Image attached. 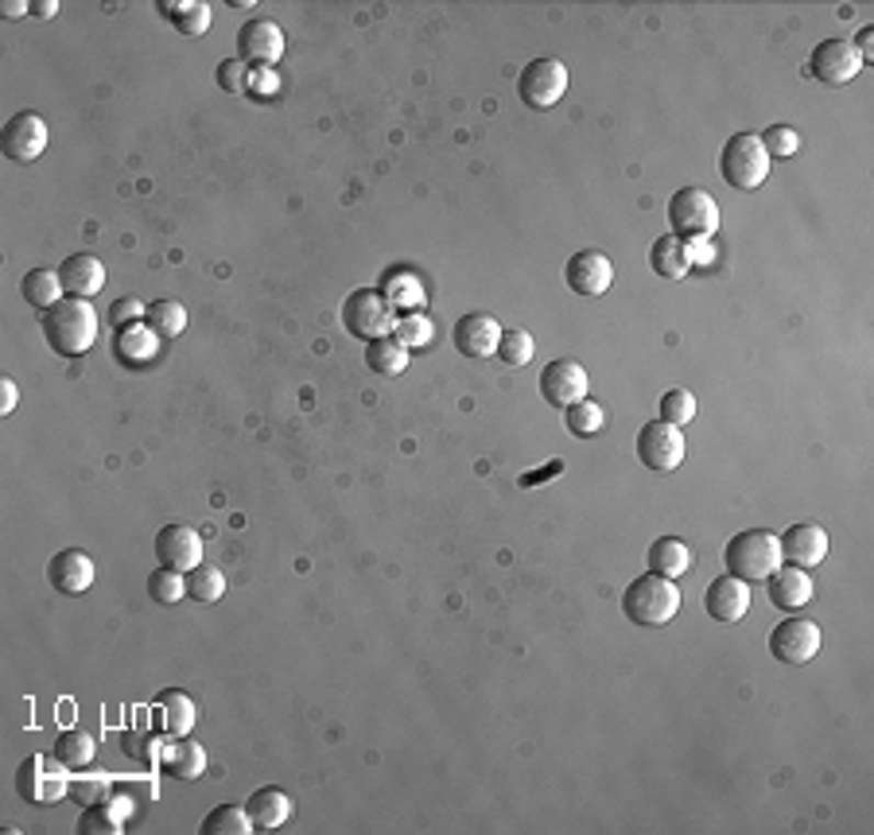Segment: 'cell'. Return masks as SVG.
Instances as JSON below:
<instances>
[{
	"mask_svg": "<svg viewBox=\"0 0 874 835\" xmlns=\"http://www.w3.org/2000/svg\"><path fill=\"white\" fill-rule=\"evenodd\" d=\"M750 606H754V599H750V583H742V579L719 576V579H711V583H707V591H704L707 619H715V622H742L750 614Z\"/></svg>",
	"mask_w": 874,
	"mask_h": 835,
	"instance_id": "ac0fdd59",
	"label": "cell"
},
{
	"mask_svg": "<svg viewBox=\"0 0 874 835\" xmlns=\"http://www.w3.org/2000/svg\"><path fill=\"white\" fill-rule=\"evenodd\" d=\"M770 653H774L777 665L800 668L820 653V626L808 619H785L782 626H774L770 634Z\"/></svg>",
	"mask_w": 874,
	"mask_h": 835,
	"instance_id": "7c38bea8",
	"label": "cell"
},
{
	"mask_svg": "<svg viewBox=\"0 0 874 835\" xmlns=\"http://www.w3.org/2000/svg\"><path fill=\"white\" fill-rule=\"evenodd\" d=\"M684 245H688V265L692 268H707V260L715 257L711 242H684Z\"/></svg>",
	"mask_w": 874,
	"mask_h": 835,
	"instance_id": "681fc988",
	"label": "cell"
},
{
	"mask_svg": "<svg viewBox=\"0 0 874 835\" xmlns=\"http://www.w3.org/2000/svg\"><path fill=\"white\" fill-rule=\"evenodd\" d=\"M770 152H765L762 136L754 133H735L731 141L719 152V176L727 179V187L735 191H758L770 176Z\"/></svg>",
	"mask_w": 874,
	"mask_h": 835,
	"instance_id": "277c9868",
	"label": "cell"
},
{
	"mask_svg": "<svg viewBox=\"0 0 874 835\" xmlns=\"http://www.w3.org/2000/svg\"><path fill=\"white\" fill-rule=\"evenodd\" d=\"M762 144H765V152H770V159H789L800 152V133L789 125H774L762 133Z\"/></svg>",
	"mask_w": 874,
	"mask_h": 835,
	"instance_id": "7bdbcfd3",
	"label": "cell"
},
{
	"mask_svg": "<svg viewBox=\"0 0 874 835\" xmlns=\"http://www.w3.org/2000/svg\"><path fill=\"white\" fill-rule=\"evenodd\" d=\"M16 404H20L16 381H12V377H0V416H12Z\"/></svg>",
	"mask_w": 874,
	"mask_h": 835,
	"instance_id": "7dc6e473",
	"label": "cell"
},
{
	"mask_svg": "<svg viewBox=\"0 0 874 835\" xmlns=\"http://www.w3.org/2000/svg\"><path fill=\"white\" fill-rule=\"evenodd\" d=\"M63 292L78 296V300H93V296L105 288V265H101L93 253H75L59 265Z\"/></svg>",
	"mask_w": 874,
	"mask_h": 835,
	"instance_id": "7402d4cb",
	"label": "cell"
},
{
	"mask_svg": "<svg viewBox=\"0 0 874 835\" xmlns=\"http://www.w3.org/2000/svg\"><path fill=\"white\" fill-rule=\"evenodd\" d=\"M782 560H789L793 568H820L828 560V533L813 521H800V525H789L782 536Z\"/></svg>",
	"mask_w": 874,
	"mask_h": 835,
	"instance_id": "d6986e66",
	"label": "cell"
},
{
	"mask_svg": "<svg viewBox=\"0 0 874 835\" xmlns=\"http://www.w3.org/2000/svg\"><path fill=\"white\" fill-rule=\"evenodd\" d=\"M563 280L575 296H587V300H598V296L610 292L614 285V265L606 253L598 249H580L568 265H563Z\"/></svg>",
	"mask_w": 874,
	"mask_h": 835,
	"instance_id": "9a60e30c",
	"label": "cell"
},
{
	"mask_svg": "<svg viewBox=\"0 0 874 835\" xmlns=\"http://www.w3.org/2000/svg\"><path fill=\"white\" fill-rule=\"evenodd\" d=\"M408 346L396 343L393 334H385V338H378V343H370V350H366V366L373 369V374L381 377H401L404 369H408Z\"/></svg>",
	"mask_w": 874,
	"mask_h": 835,
	"instance_id": "1f68e13d",
	"label": "cell"
},
{
	"mask_svg": "<svg viewBox=\"0 0 874 835\" xmlns=\"http://www.w3.org/2000/svg\"><path fill=\"white\" fill-rule=\"evenodd\" d=\"M649 268H653L657 276H664V280H684L688 276V245L681 242V237L664 234L653 242V249H649Z\"/></svg>",
	"mask_w": 874,
	"mask_h": 835,
	"instance_id": "4316f807",
	"label": "cell"
},
{
	"mask_svg": "<svg viewBox=\"0 0 874 835\" xmlns=\"http://www.w3.org/2000/svg\"><path fill=\"white\" fill-rule=\"evenodd\" d=\"M253 90H261V93L277 90V75H272V67H253L249 70V93Z\"/></svg>",
	"mask_w": 874,
	"mask_h": 835,
	"instance_id": "c3c4849f",
	"label": "cell"
},
{
	"mask_svg": "<svg viewBox=\"0 0 874 835\" xmlns=\"http://www.w3.org/2000/svg\"><path fill=\"white\" fill-rule=\"evenodd\" d=\"M393 285L401 288V296H396V300H389V303H401V308H421V303H424V288L416 285L413 276L396 272V276H393Z\"/></svg>",
	"mask_w": 874,
	"mask_h": 835,
	"instance_id": "bcb514c9",
	"label": "cell"
},
{
	"mask_svg": "<svg viewBox=\"0 0 874 835\" xmlns=\"http://www.w3.org/2000/svg\"><path fill=\"white\" fill-rule=\"evenodd\" d=\"M0 12H4V20H24L27 12H32V4H24V0H4Z\"/></svg>",
	"mask_w": 874,
	"mask_h": 835,
	"instance_id": "816d5d0a",
	"label": "cell"
},
{
	"mask_svg": "<svg viewBox=\"0 0 874 835\" xmlns=\"http://www.w3.org/2000/svg\"><path fill=\"white\" fill-rule=\"evenodd\" d=\"M871 43H874V32H871V27H863V32L855 35V43H851V47L859 51V59H863V67L874 59V47H871Z\"/></svg>",
	"mask_w": 874,
	"mask_h": 835,
	"instance_id": "f907efd6",
	"label": "cell"
},
{
	"mask_svg": "<svg viewBox=\"0 0 874 835\" xmlns=\"http://www.w3.org/2000/svg\"><path fill=\"white\" fill-rule=\"evenodd\" d=\"M47 579L59 594H86L93 587V579H98V564L82 548H63L51 556Z\"/></svg>",
	"mask_w": 874,
	"mask_h": 835,
	"instance_id": "e0dca14e",
	"label": "cell"
},
{
	"mask_svg": "<svg viewBox=\"0 0 874 835\" xmlns=\"http://www.w3.org/2000/svg\"><path fill=\"white\" fill-rule=\"evenodd\" d=\"M121 832H125V816H117L110 809V801L86 809L82 820H78V835H121Z\"/></svg>",
	"mask_w": 874,
	"mask_h": 835,
	"instance_id": "ab89813d",
	"label": "cell"
},
{
	"mask_svg": "<svg viewBox=\"0 0 874 835\" xmlns=\"http://www.w3.org/2000/svg\"><path fill=\"white\" fill-rule=\"evenodd\" d=\"M144 315H148V303H141L136 296H121V300L110 303V326H117V331L141 323Z\"/></svg>",
	"mask_w": 874,
	"mask_h": 835,
	"instance_id": "ee69618b",
	"label": "cell"
},
{
	"mask_svg": "<svg viewBox=\"0 0 874 835\" xmlns=\"http://www.w3.org/2000/svg\"><path fill=\"white\" fill-rule=\"evenodd\" d=\"M591 389L587 381V369L580 366V361L572 358H556L548 361L545 369H540V397H545L552 409H572L575 401H583Z\"/></svg>",
	"mask_w": 874,
	"mask_h": 835,
	"instance_id": "5bb4252c",
	"label": "cell"
},
{
	"mask_svg": "<svg viewBox=\"0 0 874 835\" xmlns=\"http://www.w3.org/2000/svg\"><path fill=\"white\" fill-rule=\"evenodd\" d=\"M245 812H249L253 827H261V832H277V827L288 824L292 816V797L277 786H265V789H253L249 801H245Z\"/></svg>",
	"mask_w": 874,
	"mask_h": 835,
	"instance_id": "cb8c5ba5",
	"label": "cell"
},
{
	"mask_svg": "<svg viewBox=\"0 0 874 835\" xmlns=\"http://www.w3.org/2000/svg\"><path fill=\"white\" fill-rule=\"evenodd\" d=\"M156 700H160V711H164V735L168 738L191 735L194 719H199V708H194L191 695L179 692V688H168V692H160Z\"/></svg>",
	"mask_w": 874,
	"mask_h": 835,
	"instance_id": "83f0119b",
	"label": "cell"
},
{
	"mask_svg": "<svg viewBox=\"0 0 874 835\" xmlns=\"http://www.w3.org/2000/svg\"><path fill=\"white\" fill-rule=\"evenodd\" d=\"M187 594L191 602H202V606H214L226 594V576L211 564H199L194 571H187Z\"/></svg>",
	"mask_w": 874,
	"mask_h": 835,
	"instance_id": "d6a6232c",
	"label": "cell"
},
{
	"mask_svg": "<svg viewBox=\"0 0 874 835\" xmlns=\"http://www.w3.org/2000/svg\"><path fill=\"white\" fill-rule=\"evenodd\" d=\"M16 793L24 797L27 804L63 801V797H70V769L63 766L55 754H51V758L32 754V758H24L16 769Z\"/></svg>",
	"mask_w": 874,
	"mask_h": 835,
	"instance_id": "52a82bcc",
	"label": "cell"
},
{
	"mask_svg": "<svg viewBox=\"0 0 874 835\" xmlns=\"http://www.w3.org/2000/svg\"><path fill=\"white\" fill-rule=\"evenodd\" d=\"M455 350L467 354V358H494L497 343H502V323L486 311H474V315H462L455 323Z\"/></svg>",
	"mask_w": 874,
	"mask_h": 835,
	"instance_id": "ffe728a7",
	"label": "cell"
},
{
	"mask_svg": "<svg viewBox=\"0 0 874 835\" xmlns=\"http://www.w3.org/2000/svg\"><path fill=\"white\" fill-rule=\"evenodd\" d=\"M218 86L229 93H249V70H245L242 59H226L218 67Z\"/></svg>",
	"mask_w": 874,
	"mask_h": 835,
	"instance_id": "f6af8a7d",
	"label": "cell"
},
{
	"mask_svg": "<svg viewBox=\"0 0 874 835\" xmlns=\"http://www.w3.org/2000/svg\"><path fill=\"white\" fill-rule=\"evenodd\" d=\"M765 587H770V602H774L777 610H785V614H797V610H805L808 602H813V576H808L805 568H793V564H782V568L774 571V576L765 579Z\"/></svg>",
	"mask_w": 874,
	"mask_h": 835,
	"instance_id": "44dd1931",
	"label": "cell"
},
{
	"mask_svg": "<svg viewBox=\"0 0 874 835\" xmlns=\"http://www.w3.org/2000/svg\"><path fill=\"white\" fill-rule=\"evenodd\" d=\"M724 560L727 576L742 579V583H765L782 568V541H777V533H765V528H747V533L731 536Z\"/></svg>",
	"mask_w": 874,
	"mask_h": 835,
	"instance_id": "3957f363",
	"label": "cell"
},
{
	"mask_svg": "<svg viewBox=\"0 0 874 835\" xmlns=\"http://www.w3.org/2000/svg\"><path fill=\"white\" fill-rule=\"evenodd\" d=\"M160 769L176 781H199L206 773V750H202L199 738L179 735L168 746H160Z\"/></svg>",
	"mask_w": 874,
	"mask_h": 835,
	"instance_id": "603a6c76",
	"label": "cell"
},
{
	"mask_svg": "<svg viewBox=\"0 0 874 835\" xmlns=\"http://www.w3.org/2000/svg\"><path fill=\"white\" fill-rule=\"evenodd\" d=\"M156 560L187 576L202 564V536L191 525H164L156 533Z\"/></svg>",
	"mask_w": 874,
	"mask_h": 835,
	"instance_id": "2e32d148",
	"label": "cell"
},
{
	"mask_svg": "<svg viewBox=\"0 0 874 835\" xmlns=\"http://www.w3.org/2000/svg\"><path fill=\"white\" fill-rule=\"evenodd\" d=\"M533 354H537L533 334L525 331V326H509V331H502V343H497L494 358H502V366L517 369V366H525V361H533Z\"/></svg>",
	"mask_w": 874,
	"mask_h": 835,
	"instance_id": "74e56055",
	"label": "cell"
},
{
	"mask_svg": "<svg viewBox=\"0 0 874 835\" xmlns=\"http://www.w3.org/2000/svg\"><path fill=\"white\" fill-rule=\"evenodd\" d=\"M623 610L626 619L641 630H657V626H669L676 619V610H681V591H676V579H664V576H638L623 594Z\"/></svg>",
	"mask_w": 874,
	"mask_h": 835,
	"instance_id": "7a4b0ae2",
	"label": "cell"
},
{
	"mask_svg": "<svg viewBox=\"0 0 874 835\" xmlns=\"http://www.w3.org/2000/svg\"><path fill=\"white\" fill-rule=\"evenodd\" d=\"M692 568V548L681 541V536H657L649 544V571L664 579H681L688 576Z\"/></svg>",
	"mask_w": 874,
	"mask_h": 835,
	"instance_id": "d4e9b609",
	"label": "cell"
},
{
	"mask_svg": "<svg viewBox=\"0 0 874 835\" xmlns=\"http://www.w3.org/2000/svg\"><path fill=\"white\" fill-rule=\"evenodd\" d=\"M568 412V432L572 435H580V439H591V435H598L606 427V412H603V404L598 401H591V397H583V401H575L572 409H563Z\"/></svg>",
	"mask_w": 874,
	"mask_h": 835,
	"instance_id": "e575fe53",
	"label": "cell"
},
{
	"mask_svg": "<svg viewBox=\"0 0 874 835\" xmlns=\"http://www.w3.org/2000/svg\"><path fill=\"white\" fill-rule=\"evenodd\" d=\"M148 599L160 602V606H176L179 599H187V576L160 564V568L148 576Z\"/></svg>",
	"mask_w": 874,
	"mask_h": 835,
	"instance_id": "8d00e7d4",
	"label": "cell"
},
{
	"mask_svg": "<svg viewBox=\"0 0 874 835\" xmlns=\"http://www.w3.org/2000/svg\"><path fill=\"white\" fill-rule=\"evenodd\" d=\"M43 338L59 358H82L98 343V311H93V303L67 296L51 311H43Z\"/></svg>",
	"mask_w": 874,
	"mask_h": 835,
	"instance_id": "6da1fadb",
	"label": "cell"
},
{
	"mask_svg": "<svg viewBox=\"0 0 874 835\" xmlns=\"http://www.w3.org/2000/svg\"><path fill=\"white\" fill-rule=\"evenodd\" d=\"M144 323L160 334V338H179V334L187 331V308L179 300H156V303H148Z\"/></svg>",
	"mask_w": 874,
	"mask_h": 835,
	"instance_id": "836d02e7",
	"label": "cell"
},
{
	"mask_svg": "<svg viewBox=\"0 0 874 835\" xmlns=\"http://www.w3.org/2000/svg\"><path fill=\"white\" fill-rule=\"evenodd\" d=\"M280 55H284V27L269 16H253L237 32V59L245 67H277Z\"/></svg>",
	"mask_w": 874,
	"mask_h": 835,
	"instance_id": "30bf717a",
	"label": "cell"
},
{
	"mask_svg": "<svg viewBox=\"0 0 874 835\" xmlns=\"http://www.w3.org/2000/svg\"><path fill=\"white\" fill-rule=\"evenodd\" d=\"M70 801L82 804V809H93V804L110 801V781L105 777H70Z\"/></svg>",
	"mask_w": 874,
	"mask_h": 835,
	"instance_id": "b9f144b4",
	"label": "cell"
},
{
	"mask_svg": "<svg viewBox=\"0 0 874 835\" xmlns=\"http://www.w3.org/2000/svg\"><path fill=\"white\" fill-rule=\"evenodd\" d=\"M432 323H428V315H421V311H408L404 319H396V326H393V338L396 343H404L408 350H424V346L432 343Z\"/></svg>",
	"mask_w": 874,
	"mask_h": 835,
	"instance_id": "60d3db41",
	"label": "cell"
},
{
	"mask_svg": "<svg viewBox=\"0 0 874 835\" xmlns=\"http://www.w3.org/2000/svg\"><path fill=\"white\" fill-rule=\"evenodd\" d=\"M343 326L354 338H366V343H378L385 334H393V303L385 300L381 288H358L354 296H346L343 303Z\"/></svg>",
	"mask_w": 874,
	"mask_h": 835,
	"instance_id": "8992f818",
	"label": "cell"
},
{
	"mask_svg": "<svg viewBox=\"0 0 874 835\" xmlns=\"http://www.w3.org/2000/svg\"><path fill=\"white\" fill-rule=\"evenodd\" d=\"M568 82L572 75L560 59H533L517 78V98L529 109H556L568 93Z\"/></svg>",
	"mask_w": 874,
	"mask_h": 835,
	"instance_id": "ba28073f",
	"label": "cell"
},
{
	"mask_svg": "<svg viewBox=\"0 0 874 835\" xmlns=\"http://www.w3.org/2000/svg\"><path fill=\"white\" fill-rule=\"evenodd\" d=\"M669 230L681 242H711L719 234V202L704 187H681L669 202Z\"/></svg>",
	"mask_w": 874,
	"mask_h": 835,
	"instance_id": "5b68a950",
	"label": "cell"
},
{
	"mask_svg": "<svg viewBox=\"0 0 874 835\" xmlns=\"http://www.w3.org/2000/svg\"><path fill=\"white\" fill-rule=\"evenodd\" d=\"M20 296H24L35 311H51L63 300L59 268H32V272H24V280H20Z\"/></svg>",
	"mask_w": 874,
	"mask_h": 835,
	"instance_id": "f1b7e54d",
	"label": "cell"
},
{
	"mask_svg": "<svg viewBox=\"0 0 874 835\" xmlns=\"http://www.w3.org/2000/svg\"><path fill=\"white\" fill-rule=\"evenodd\" d=\"M47 141H51L47 121H43L40 113H32V109L9 118L4 129H0V152H4L12 164H32V159H40Z\"/></svg>",
	"mask_w": 874,
	"mask_h": 835,
	"instance_id": "8fae6325",
	"label": "cell"
},
{
	"mask_svg": "<svg viewBox=\"0 0 874 835\" xmlns=\"http://www.w3.org/2000/svg\"><path fill=\"white\" fill-rule=\"evenodd\" d=\"M160 12L171 20V27L179 35H191V40L206 35V27H211V9L202 0H194V4H187V0H164Z\"/></svg>",
	"mask_w": 874,
	"mask_h": 835,
	"instance_id": "4dcf8cb0",
	"label": "cell"
},
{
	"mask_svg": "<svg viewBox=\"0 0 874 835\" xmlns=\"http://www.w3.org/2000/svg\"><path fill=\"white\" fill-rule=\"evenodd\" d=\"M113 350L125 366H148L156 354H160V334L152 331L148 323H133L125 331H117L113 338Z\"/></svg>",
	"mask_w": 874,
	"mask_h": 835,
	"instance_id": "484cf974",
	"label": "cell"
},
{
	"mask_svg": "<svg viewBox=\"0 0 874 835\" xmlns=\"http://www.w3.org/2000/svg\"><path fill=\"white\" fill-rule=\"evenodd\" d=\"M863 59L848 40H825L813 47V59H808V75L825 86H848L859 78Z\"/></svg>",
	"mask_w": 874,
	"mask_h": 835,
	"instance_id": "4fadbf2b",
	"label": "cell"
},
{
	"mask_svg": "<svg viewBox=\"0 0 874 835\" xmlns=\"http://www.w3.org/2000/svg\"><path fill=\"white\" fill-rule=\"evenodd\" d=\"M55 12H59V4H55V0H40V4H32V16L35 20H51Z\"/></svg>",
	"mask_w": 874,
	"mask_h": 835,
	"instance_id": "f5cc1de1",
	"label": "cell"
},
{
	"mask_svg": "<svg viewBox=\"0 0 874 835\" xmlns=\"http://www.w3.org/2000/svg\"><path fill=\"white\" fill-rule=\"evenodd\" d=\"M688 455V443H684V432L676 424H664V420H649L638 432V459L646 463L657 475H669L676 470Z\"/></svg>",
	"mask_w": 874,
	"mask_h": 835,
	"instance_id": "9c48e42d",
	"label": "cell"
},
{
	"mask_svg": "<svg viewBox=\"0 0 874 835\" xmlns=\"http://www.w3.org/2000/svg\"><path fill=\"white\" fill-rule=\"evenodd\" d=\"M657 416L664 424H676V427H688L696 420V397L688 389H669V393L657 401Z\"/></svg>",
	"mask_w": 874,
	"mask_h": 835,
	"instance_id": "f35d334b",
	"label": "cell"
},
{
	"mask_svg": "<svg viewBox=\"0 0 874 835\" xmlns=\"http://www.w3.org/2000/svg\"><path fill=\"white\" fill-rule=\"evenodd\" d=\"M93 754H98V743H93L90 731H63V735L55 738V758H59L70 773H82V769H90Z\"/></svg>",
	"mask_w": 874,
	"mask_h": 835,
	"instance_id": "f546056e",
	"label": "cell"
},
{
	"mask_svg": "<svg viewBox=\"0 0 874 835\" xmlns=\"http://www.w3.org/2000/svg\"><path fill=\"white\" fill-rule=\"evenodd\" d=\"M202 835H253V820L242 804H222L202 820Z\"/></svg>",
	"mask_w": 874,
	"mask_h": 835,
	"instance_id": "d590c367",
	"label": "cell"
}]
</instances>
